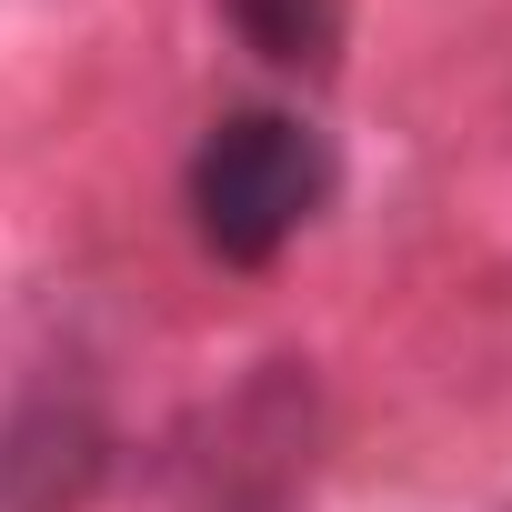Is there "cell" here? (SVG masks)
<instances>
[{
    "mask_svg": "<svg viewBox=\"0 0 512 512\" xmlns=\"http://www.w3.org/2000/svg\"><path fill=\"white\" fill-rule=\"evenodd\" d=\"M101 472V412L81 382H41L0 422V512H81Z\"/></svg>",
    "mask_w": 512,
    "mask_h": 512,
    "instance_id": "2",
    "label": "cell"
},
{
    "mask_svg": "<svg viewBox=\"0 0 512 512\" xmlns=\"http://www.w3.org/2000/svg\"><path fill=\"white\" fill-rule=\"evenodd\" d=\"M181 201L221 272H272L332 201V141L282 101H241L191 141Z\"/></svg>",
    "mask_w": 512,
    "mask_h": 512,
    "instance_id": "1",
    "label": "cell"
},
{
    "mask_svg": "<svg viewBox=\"0 0 512 512\" xmlns=\"http://www.w3.org/2000/svg\"><path fill=\"white\" fill-rule=\"evenodd\" d=\"M221 21L251 61H272L292 81H322L342 51V0H221Z\"/></svg>",
    "mask_w": 512,
    "mask_h": 512,
    "instance_id": "3",
    "label": "cell"
}]
</instances>
